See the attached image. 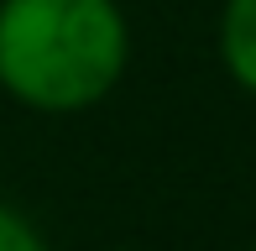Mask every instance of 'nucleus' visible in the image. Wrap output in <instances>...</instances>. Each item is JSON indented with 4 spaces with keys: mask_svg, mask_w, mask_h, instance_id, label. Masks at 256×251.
<instances>
[{
    "mask_svg": "<svg viewBox=\"0 0 256 251\" xmlns=\"http://www.w3.org/2000/svg\"><path fill=\"white\" fill-rule=\"evenodd\" d=\"M251 251H256V246H251Z\"/></svg>",
    "mask_w": 256,
    "mask_h": 251,
    "instance_id": "5",
    "label": "nucleus"
},
{
    "mask_svg": "<svg viewBox=\"0 0 256 251\" xmlns=\"http://www.w3.org/2000/svg\"><path fill=\"white\" fill-rule=\"evenodd\" d=\"M0 251H52V241L37 230V220L26 210L0 199Z\"/></svg>",
    "mask_w": 256,
    "mask_h": 251,
    "instance_id": "3",
    "label": "nucleus"
},
{
    "mask_svg": "<svg viewBox=\"0 0 256 251\" xmlns=\"http://www.w3.org/2000/svg\"><path fill=\"white\" fill-rule=\"evenodd\" d=\"M110 251H131V246H110Z\"/></svg>",
    "mask_w": 256,
    "mask_h": 251,
    "instance_id": "4",
    "label": "nucleus"
},
{
    "mask_svg": "<svg viewBox=\"0 0 256 251\" xmlns=\"http://www.w3.org/2000/svg\"><path fill=\"white\" fill-rule=\"evenodd\" d=\"M131 26L115 0H0V89L37 116H78L115 94Z\"/></svg>",
    "mask_w": 256,
    "mask_h": 251,
    "instance_id": "1",
    "label": "nucleus"
},
{
    "mask_svg": "<svg viewBox=\"0 0 256 251\" xmlns=\"http://www.w3.org/2000/svg\"><path fill=\"white\" fill-rule=\"evenodd\" d=\"M220 63L256 100V0H225L220 6Z\"/></svg>",
    "mask_w": 256,
    "mask_h": 251,
    "instance_id": "2",
    "label": "nucleus"
}]
</instances>
